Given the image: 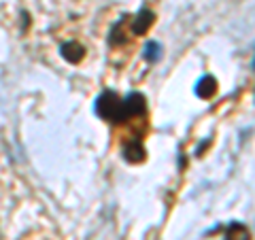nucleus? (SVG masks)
<instances>
[{"label": "nucleus", "mask_w": 255, "mask_h": 240, "mask_svg": "<svg viewBox=\"0 0 255 240\" xmlns=\"http://www.w3.org/2000/svg\"><path fill=\"white\" fill-rule=\"evenodd\" d=\"M94 111L100 119H107V121H115L122 123L124 121V113H122V100L119 96L113 92H105L100 94L94 102Z\"/></svg>", "instance_id": "f257e3e1"}, {"label": "nucleus", "mask_w": 255, "mask_h": 240, "mask_svg": "<svg viewBox=\"0 0 255 240\" xmlns=\"http://www.w3.org/2000/svg\"><path fill=\"white\" fill-rule=\"evenodd\" d=\"M145 109H147L145 96L138 94V92H130V94H128V98L122 100L124 121H126V119H130V117H138V115H142V113H145Z\"/></svg>", "instance_id": "f03ea898"}, {"label": "nucleus", "mask_w": 255, "mask_h": 240, "mask_svg": "<svg viewBox=\"0 0 255 240\" xmlns=\"http://www.w3.org/2000/svg\"><path fill=\"white\" fill-rule=\"evenodd\" d=\"M153 21H155V13H153V11L140 9V11L136 13V17L132 19V34L142 36L151 26H153Z\"/></svg>", "instance_id": "7ed1b4c3"}, {"label": "nucleus", "mask_w": 255, "mask_h": 240, "mask_svg": "<svg viewBox=\"0 0 255 240\" xmlns=\"http://www.w3.org/2000/svg\"><path fill=\"white\" fill-rule=\"evenodd\" d=\"M60 53H62V58L70 62V64H79L83 58H85V47L81 43H77V41H68V43H64L60 47Z\"/></svg>", "instance_id": "20e7f679"}, {"label": "nucleus", "mask_w": 255, "mask_h": 240, "mask_svg": "<svg viewBox=\"0 0 255 240\" xmlns=\"http://www.w3.org/2000/svg\"><path fill=\"white\" fill-rule=\"evenodd\" d=\"M145 147L140 145V140H130L128 145L124 147V159L130 164H140L145 159Z\"/></svg>", "instance_id": "39448f33"}, {"label": "nucleus", "mask_w": 255, "mask_h": 240, "mask_svg": "<svg viewBox=\"0 0 255 240\" xmlns=\"http://www.w3.org/2000/svg\"><path fill=\"white\" fill-rule=\"evenodd\" d=\"M217 92V79L211 77V75H204L200 81L196 83V96L198 98H211V96Z\"/></svg>", "instance_id": "423d86ee"}, {"label": "nucleus", "mask_w": 255, "mask_h": 240, "mask_svg": "<svg viewBox=\"0 0 255 240\" xmlns=\"http://www.w3.org/2000/svg\"><path fill=\"white\" fill-rule=\"evenodd\" d=\"M128 19H130V17H126V15H124V17L119 19L113 28H111V34H109V45L111 47H119V45H124L128 41V32H124V26H126Z\"/></svg>", "instance_id": "0eeeda50"}, {"label": "nucleus", "mask_w": 255, "mask_h": 240, "mask_svg": "<svg viewBox=\"0 0 255 240\" xmlns=\"http://www.w3.org/2000/svg\"><path fill=\"white\" fill-rule=\"evenodd\" d=\"M226 240H251V234L243 223H230L226 232Z\"/></svg>", "instance_id": "6e6552de"}, {"label": "nucleus", "mask_w": 255, "mask_h": 240, "mask_svg": "<svg viewBox=\"0 0 255 240\" xmlns=\"http://www.w3.org/2000/svg\"><path fill=\"white\" fill-rule=\"evenodd\" d=\"M142 58H145L147 62H157L159 58H162V45L155 43V41H149L145 45V49H142Z\"/></svg>", "instance_id": "1a4fd4ad"}]
</instances>
